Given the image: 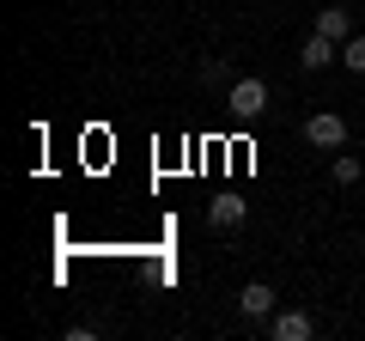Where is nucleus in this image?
<instances>
[{
    "label": "nucleus",
    "instance_id": "f257e3e1",
    "mask_svg": "<svg viewBox=\"0 0 365 341\" xmlns=\"http://www.w3.org/2000/svg\"><path fill=\"white\" fill-rule=\"evenodd\" d=\"M225 104H232V116H237V122H256L262 110H268V79H256V73L232 79V92H225Z\"/></svg>",
    "mask_w": 365,
    "mask_h": 341
},
{
    "label": "nucleus",
    "instance_id": "f03ea898",
    "mask_svg": "<svg viewBox=\"0 0 365 341\" xmlns=\"http://www.w3.org/2000/svg\"><path fill=\"white\" fill-rule=\"evenodd\" d=\"M304 141H311L317 153H341V146H347V116H341V110H317V116H304Z\"/></svg>",
    "mask_w": 365,
    "mask_h": 341
},
{
    "label": "nucleus",
    "instance_id": "7ed1b4c3",
    "mask_svg": "<svg viewBox=\"0 0 365 341\" xmlns=\"http://www.w3.org/2000/svg\"><path fill=\"white\" fill-rule=\"evenodd\" d=\"M268 335L274 341H311L317 335V317L311 311H274L268 317Z\"/></svg>",
    "mask_w": 365,
    "mask_h": 341
},
{
    "label": "nucleus",
    "instance_id": "20e7f679",
    "mask_svg": "<svg viewBox=\"0 0 365 341\" xmlns=\"http://www.w3.org/2000/svg\"><path fill=\"white\" fill-rule=\"evenodd\" d=\"M237 311H244V317H274V311H280V292H274L268 280H250V287L237 292Z\"/></svg>",
    "mask_w": 365,
    "mask_h": 341
},
{
    "label": "nucleus",
    "instance_id": "39448f33",
    "mask_svg": "<svg viewBox=\"0 0 365 341\" xmlns=\"http://www.w3.org/2000/svg\"><path fill=\"white\" fill-rule=\"evenodd\" d=\"M329 61H341V43L323 37V31H311L304 49H299V67H304V73H317V67H329Z\"/></svg>",
    "mask_w": 365,
    "mask_h": 341
},
{
    "label": "nucleus",
    "instance_id": "423d86ee",
    "mask_svg": "<svg viewBox=\"0 0 365 341\" xmlns=\"http://www.w3.org/2000/svg\"><path fill=\"white\" fill-rule=\"evenodd\" d=\"M244 213H250L244 195H220V201L207 208V225H213V232H237V225H244Z\"/></svg>",
    "mask_w": 365,
    "mask_h": 341
},
{
    "label": "nucleus",
    "instance_id": "0eeeda50",
    "mask_svg": "<svg viewBox=\"0 0 365 341\" xmlns=\"http://www.w3.org/2000/svg\"><path fill=\"white\" fill-rule=\"evenodd\" d=\"M317 31H323V37H335V43H347V37H353L347 6H323V13H317Z\"/></svg>",
    "mask_w": 365,
    "mask_h": 341
},
{
    "label": "nucleus",
    "instance_id": "6e6552de",
    "mask_svg": "<svg viewBox=\"0 0 365 341\" xmlns=\"http://www.w3.org/2000/svg\"><path fill=\"white\" fill-rule=\"evenodd\" d=\"M329 177H335L341 189H353V183H359V177H365V170H359V158H347V153H335V158H329Z\"/></svg>",
    "mask_w": 365,
    "mask_h": 341
},
{
    "label": "nucleus",
    "instance_id": "1a4fd4ad",
    "mask_svg": "<svg viewBox=\"0 0 365 341\" xmlns=\"http://www.w3.org/2000/svg\"><path fill=\"white\" fill-rule=\"evenodd\" d=\"M341 67H353V73H365V31H353V37L341 43Z\"/></svg>",
    "mask_w": 365,
    "mask_h": 341
}]
</instances>
